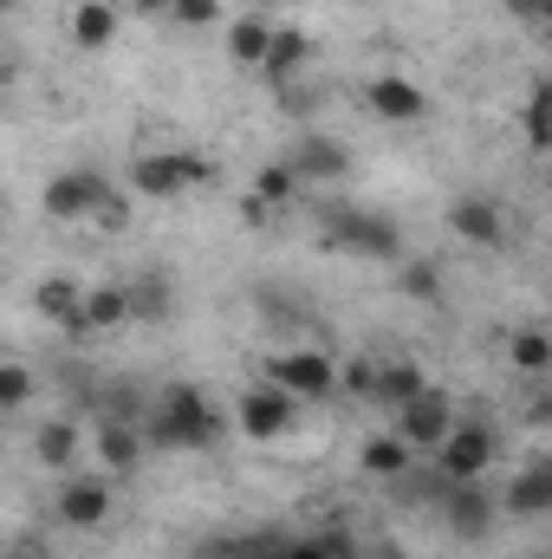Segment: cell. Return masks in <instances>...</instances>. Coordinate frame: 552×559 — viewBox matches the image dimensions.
<instances>
[{"instance_id": "cell-1", "label": "cell", "mask_w": 552, "mask_h": 559, "mask_svg": "<svg viewBox=\"0 0 552 559\" xmlns=\"http://www.w3.org/2000/svg\"><path fill=\"white\" fill-rule=\"evenodd\" d=\"M143 436H149V449H208V442H221V411L195 384H169L149 404Z\"/></svg>"}, {"instance_id": "cell-2", "label": "cell", "mask_w": 552, "mask_h": 559, "mask_svg": "<svg viewBox=\"0 0 552 559\" xmlns=\"http://www.w3.org/2000/svg\"><path fill=\"white\" fill-rule=\"evenodd\" d=\"M202 182H215V163L195 156V150H143L131 163V189L149 195V202H176V195H189Z\"/></svg>"}, {"instance_id": "cell-3", "label": "cell", "mask_w": 552, "mask_h": 559, "mask_svg": "<svg viewBox=\"0 0 552 559\" xmlns=\"http://www.w3.org/2000/svg\"><path fill=\"white\" fill-rule=\"evenodd\" d=\"M261 378L279 384V391H292L299 404H325V397L345 391V365L325 358V352H312V345H299V352H274V358L261 365Z\"/></svg>"}, {"instance_id": "cell-4", "label": "cell", "mask_w": 552, "mask_h": 559, "mask_svg": "<svg viewBox=\"0 0 552 559\" xmlns=\"http://www.w3.org/2000/svg\"><path fill=\"white\" fill-rule=\"evenodd\" d=\"M111 508H118V488H111L105 468H98V475H65V481L52 488V514H59V527H72V534L105 527Z\"/></svg>"}, {"instance_id": "cell-5", "label": "cell", "mask_w": 552, "mask_h": 559, "mask_svg": "<svg viewBox=\"0 0 552 559\" xmlns=\"http://www.w3.org/2000/svg\"><path fill=\"white\" fill-rule=\"evenodd\" d=\"M494 455H501V436L488 429V423H455L448 429V442L435 449V475L455 488V481H481L488 468H494Z\"/></svg>"}, {"instance_id": "cell-6", "label": "cell", "mask_w": 552, "mask_h": 559, "mask_svg": "<svg viewBox=\"0 0 552 559\" xmlns=\"http://www.w3.org/2000/svg\"><path fill=\"white\" fill-rule=\"evenodd\" d=\"M111 202H118V195H111V182H105L98 169H65V176L46 182V215H52V222H98Z\"/></svg>"}, {"instance_id": "cell-7", "label": "cell", "mask_w": 552, "mask_h": 559, "mask_svg": "<svg viewBox=\"0 0 552 559\" xmlns=\"http://www.w3.org/2000/svg\"><path fill=\"white\" fill-rule=\"evenodd\" d=\"M235 423H241V436H248V442H279V436L299 423V397L261 378V384H248V391H241Z\"/></svg>"}, {"instance_id": "cell-8", "label": "cell", "mask_w": 552, "mask_h": 559, "mask_svg": "<svg viewBox=\"0 0 552 559\" xmlns=\"http://www.w3.org/2000/svg\"><path fill=\"white\" fill-rule=\"evenodd\" d=\"M364 111L377 118V124H422L429 118V92L416 85V79H404V72H371L364 79Z\"/></svg>"}, {"instance_id": "cell-9", "label": "cell", "mask_w": 552, "mask_h": 559, "mask_svg": "<svg viewBox=\"0 0 552 559\" xmlns=\"http://www.w3.org/2000/svg\"><path fill=\"white\" fill-rule=\"evenodd\" d=\"M332 241L351 248V254H371V261H397V254H404L397 222H391V215H364V209L338 215V222H332Z\"/></svg>"}, {"instance_id": "cell-10", "label": "cell", "mask_w": 552, "mask_h": 559, "mask_svg": "<svg viewBox=\"0 0 552 559\" xmlns=\"http://www.w3.org/2000/svg\"><path fill=\"white\" fill-rule=\"evenodd\" d=\"M494 514H501V501H494L481 481H455V488L442 495V521H448L461 540H488V534H494Z\"/></svg>"}, {"instance_id": "cell-11", "label": "cell", "mask_w": 552, "mask_h": 559, "mask_svg": "<svg viewBox=\"0 0 552 559\" xmlns=\"http://www.w3.org/2000/svg\"><path fill=\"white\" fill-rule=\"evenodd\" d=\"M274 39H279V20H267V13H235V20H221V46H228V59H235L241 72H261L267 52H274Z\"/></svg>"}, {"instance_id": "cell-12", "label": "cell", "mask_w": 552, "mask_h": 559, "mask_svg": "<svg viewBox=\"0 0 552 559\" xmlns=\"http://www.w3.org/2000/svg\"><path fill=\"white\" fill-rule=\"evenodd\" d=\"M455 423H461V417H455V404H448L442 391H422L416 404L397 411V436H410L416 449H429V455H435V449L448 442V429H455Z\"/></svg>"}, {"instance_id": "cell-13", "label": "cell", "mask_w": 552, "mask_h": 559, "mask_svg": "<svg viewBox=\"0 0 552 559\" xmlns=\"http://www.w3.org/2000/svg\"><path fill=\"white\" fill-rule=\"evenodd\" d=\"M416 455H422V449H416L410 436H397V429H391V436H371V442L358 449V468H364L371 481H410Z\"/></svg>"}, {"instance_id": "cell-14", "label": "cell", "mask_w": 552, "mask_h": 559, "mask_svg": "<svg viewBox=\"0 0 552 559\" xmlns=\"http://www.w3.org/2000/svg\"><path fill=\"white\" fill-rule=\"evenodd\" d=\"M92 449H98V468H105V475H131V468L143 462V449H149V436H143L137 423L111 417V423H98Z\"/></svg>"}, {"instance_id": "cell-15", "label": "cell", "mask_w": 552, "mask_h": 559, "mask_svg": "<svg viewBox=\"0 0 552 559\" xmlns=\"http://www.w3.org/2000/svg\"><path fill=\"white\" fill-rule=\"evenodd\" d=\"M33 306L59 325V332H72V338H85V286L72 274H52L39 280V293H33Z\"/></svg>"}, {"instance_id": "cell-16", "label": "cell", "mask_w": 552, "mask_h": 559, "mask_svg": "<svg viewBox=\"0 0 552 559\" xmlns=\"http://www.w3.org/2000/svg\"><path fill=\"white\" fill-rule=\"evenodd\" d=\"M448 228H455L468 248H501V241H507V215H501L488 195H468V202H455V209H448Z\"/></svg>"}, {"instance_id": "cell-17", "label": "cell", "mask_w": 552, "mask_h": 559, "mask_svg": "<svg viewBox=\"0 0 552 559\" xmlns=\"http://www.w3.org/2000/svg\"><path fill=\"white\" fill-rule=\"evenodd\" d=\"M137 306H131V280H105V286H85V338L92 332H118L131 325Z\"/></svg>"}, {"instance_id": "cell-18", "label": "cell", "mask_w": 552, "mask_h": 559, "mask_svg": "<svg viewBox=\"0 0 552 559\" xmlns=\"http://www.w3.org/2000/svg\"><path fill=\"white\" fill-rule=\"evenodd\" d=\"M312 72V39L299 33V26H279L274 52H267V66H261V79L274 85V92H286V85H299Z\"/></svg>"}, {"instance_id": "cell-19", "label": "cell", "mask_w": 552, "mask_h": 559, "mask_svg": "<svg viewBox=\"0 0 552 559\" xmlns=\"http://www.w3.org/2000/svg\"><path fill=\"white\" fill-rule=\"evenodd\" d=\"M292 169H299L305 182H332V176L351 169V150L338 138H325V131H312V138H299V150H292Z\"/></svg>"}, {"instance_id": "cell-20", "label": "cell", "mask_w": 552, "mask_h": 559, "mask_svg": "<svg viewBox=\"0 0 552 559\" xmlns=\"http://www.w3.org/2000/svg\"><path fill=\"white\" fill-rule=\"evenodd\" d=\"M501 508H507V514H552V462H533V468H520V475L507 481Z\"/></svg>"}, {"instance_id": "cell-21", "label": "cell", "mask_w": 552, "mask_h": 559, "mask_svg": "<svg viewBox=\"0 0 552 559\" xmlns=\"http://www.w3.org/2000/svg\"><path fill=\"white\" fill-rule=\"evenodd\" d=\"M111 39H118V7H111V0H79V7H72V46L105 52Z\"/></svg>"}, {"instance_id": "cell-22", "label": "cell", "mask_w": 552, "mask_h": 559, "mask_svg": "<svg viewBox=\"0 0 552 559\" xmlns=\"http://www.w3.org/2000/svg\"><path fill=\"white\" fill-rule=\"evenodd\" d=\"M507 365H514V371H527V378L552 371V332H547V325H520V332L507 338Z\"/></svg>"}, {"instance_id": "cell-23", "label": "cell", "mask_w": 552, "mask_h": 559, "mask_svg": "<svg viewBox=\"0 0 552 559\" xmlns=\"http://www.w3.org/2000/svg\"><path fill=\"white\" fill-rule=\"evenodd\" d=\"M299 189H305V176L292 169V156H286V163H267V169L254 176V202H261V209H286Z\"/></svg>"}, {"instance_id": "cell-24", "label": "cell", "mask_w": 552, "mask_h": 559, "mask_svg": "<svg viewBox=\"0 0 552 559\" xmlns=\"http://www.w3.org/2000/svg\"><path fill=\"white\" fill-rule=\"evenodd\" d=\"M520 131L533 150H552V79H540L533 92H527V105H520Z\"/></svg>"}, {"instance_id": "cell-25", "label": "cell", "mask_w": 552, "mask_h": 559, "mask_svg": "<svg viewBox=\"0 0 552 559\" xmlns=\"http://www.w3.org/2000/svg\"><path fill=\"white\" fill-rule=\"evenodd\" d=\"M33 455H39L46 468H65V462L79 455V429H72V423H46V429L33 436Z\"/></svg>"}, {"instance_id": "cell-26", "label": "cell", "mask_w": 552, "mask_h": 559, "mask_svg": "<svg viewBox=\"0 0 552 559\" xmlns=\"http://www.w3.org/2000/svg\"><path fill=\"white\" fill-rule=\"evenodd\" d=\"M422 391H429L422 365H384V384H377V397H384V404H397V411H404V404H416Z\"/></svg>"}, {"instance_id": "cell-27", "label": "cell", "mask_w": 552, "mask_h": 559, "mask_svg": "<svg viewBox=\"0 0 552 559\" xmlns=\"http://www.w3.org/2000/svg\"><path fill=\"white\" fill-rule=\"evenodd\" d=\"M131 306H137V319H163V312H169V286L156 274L131 280Z\"/></svg>"}, {"instance_id": "cell-28", "label": "cell", "mask_w": 552, "mask_h": 559, "mask_svg": "<svg viewBox=\"0 0 552 559\" xmlns=\"http://www.w3.org/2000/svg\"><path fill=\"white\" fill-rule=\"evenodd\" d=\"M397 286H404L410 299H435V293H442V267H435V261H404V280H397Z\"/></svg>"}, {"instance_id": "cell-29", "label": "cell", "mask_w": 552, "mask_h": 559, "mask_svg": "<svg viewBox=\"0 0 552 559\" xmlns=\"http://www.w3.org/2000/svg\"><path fill=\"white\" fill-rule=\"evenodd\" d=\"M377 384H384V365L377 358H351L345 365V397H377Z\"/></svg>"}, {"instance_id": "cell-30", "label": "cell", "mask_w": 552, "mask_h": 559, "mask_svg": "<svg viewBox=\"0 0 552 559\" xmlns=\"http://www.w3.org/2000/svg\"><path fill=\"white\" fill-rule=\"evenodd\" d=\"M26 397H33V371H26L20 358H7V365H0V404H7V411H20Z\"/></svg>"}, {"instance_id": "cell-31", "label": "cell", "mask_w": 552, "mask_h": 559, "mask_svg": "<svg viewBox=\"0 0 552 559\" xmlns=\"http://www.w3.org/2000/svg\"><path fill=\"white\" fill-rule=\"evenodd\" d=\"M176 26H189V33H202V26H215L221 20V0H176V13H169Z\"/></svg>"}, {"instance_id": "cell-32", "label": "cell", "mask_w": 552, "mask_h": 559, "mask_svg": "<svg viewBox=\"0 0 552 559\" xmlns=\"http://www.w3.org/2000/svg\"><path fill=\"white\" fill-rule=\"evenodd\" d=\"M279 559H338V554H332V547L312 534V540H292V547H279Z\"/></svg>"}, {"instance_id": "cell-33", "label": "cell", "mask_w": 552, "mask_h": 559, "mask_svg": "<svg viewBox=\"0 0 552 559\" xmlns=\"http://www.w3.org/2000/svg\"><path fill=\"white\" fill-rule=\"evenodd\" d=\"M514 20H527V26H547V0H501Z\"/></svg>"}, {"instance_id": "cell-34", "label": "cell", "mask_w": 552, "mask_h": 559, "mask_svg": "<svg viewBox=\"0 0 552 559\" xmlns=\"http://www.w3.org/2000/svg\"><path fill=\"white\" fill-rule=\"evenodd\" d=\"M131 7H137L143 20H169L176 13V0H131Z\"/></svg>"}, {"instance_id": "cell-35", "label": "cell", "mask_w": 552, "mask_h": 559, "mask_svg": "<svg viewBox=\"0 0 552 559\" xmlns=\"http://www.w3.org/2000/svg\"><path fill=\"white\" fill-rule=\"evenodd\" d=\"M358 559H404V554H397L391 540H364V554H358Z\"/></svg>"}, {"instance_id": "cell-36", "label": "cell", "mask_w": 552, "mask_h": 559, "mask_svg": "<svg viewBox=\"0 0 552 559\" xmlns=\"http://www.w3.org/2000/svg\"><path fill=\"white\" fill-rule=\"evenodd\" d=\"M547 33H552V0H547Z\"/></svg>"}, {"instance_id": "cell-37", "label": "cell", "mask_w": 552, "mask_h": 559, "mask_svg": "<svg viewBox=\"0 0 552 559\" xmlns=\"http://www.w3.org/2000/svg\"><path fill=\"white\" fill-rule=\"evenodd\" d=\"M254 559H279V547H274V554H254Z\"/></svg>"}, {"instance_id": "cell-38", "label": "cell", "mask_w": 552, "mask_h": 559, "mask_svg": "<svg viewBox=\"0 0 552 559\" xmlns=\"http://www.w3.org/2000/svg\"><path fill=\"white\" fill-rule=\"evenodd\" d=\"M540 559H552V554H540Z\"/></svg>"}]
</instances>
